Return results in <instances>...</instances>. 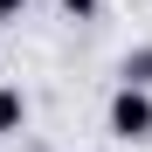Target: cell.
<instances>
[{
  "label": "cell",
  "mask_w": 152,
  "mask_h": 152,
  "mask_svg": "<svg viewBox=\"0 0 152 152\" xmlns=\"http://www.w3.org/2000/svg\"><path fill=\"white\" fill-rule=\"evenodd\" d=\"M56 7H62L69 21H97V14H104V0H56Z\"/></svg>",
  "instance_id": "277c9868"
},
{
  "label": "cell",
  "mask_w": 152,
  "mask_h": 152,
  "mask_svg": "<svg viewBox=\"0 0 152 152\" xmlns=\"http://www.w3.org/2000/svg\"><path fill=\"white\" fill-rule=\"evenodd\" d=\"M28 14V0H0V21H21Z\"/></svg>",
  "instance_id": "5b68a950"
},
{
  "label": "cell",
  "mask_w": 152,
  "mask_h": 152,
  "mask_svg": "<svg viewBox=\"0 0 152 152\" xmlns=\"http://www.w3.org/2000/svg\"><path fill=\"white\" fill-rule=\"evenodd\" d=\"M104 132L124 138V145H152V90L111 83V97H104Z\"/></svg>",
  "instance_id": "6da1fadb"
},
{
  "label": "cell",
  "mask_w": 152,
  "mask_h": 152,
  "mask_svg": "<svg viewBox=\"0 0 152 152\" xmlns=\"http://www.w3.org/2000/svg\"><path fill=\"white\" fill-rule=\"evenodd\" d=\"M21 124H28V90L21 83H0V138L21 132Z\"/></svg>",
  "instance_id": "3957f363"
},
{
  "label": "cell",
  "mask_w": 152,
  "mask_h": 152,
  "mask_svg": "<svg viewBox=\"0 0 152 152\" xmlns=\"http://www.w3.org/2000/svg\"><path fill=\"white\" fill-rule=\"evenodd\" d=\"M118 83L124 90H152V42H138V48L118 56Z\"/></svg>",
  "instance_id": "7a4b0ae2"
}]
</instances>
